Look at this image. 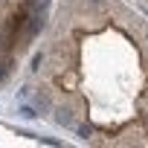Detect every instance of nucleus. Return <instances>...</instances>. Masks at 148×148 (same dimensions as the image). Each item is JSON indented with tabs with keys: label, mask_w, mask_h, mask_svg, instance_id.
Here are the masks:
<instances>
[{
	"label": "nucleus",
	"mask_w": 148,
	"mask_h": 148,
	"mask_svg": "<svg viewBox=\"0 0 148 148\" xmlns=\"http://www.w3.org/2000/svg\"><path fill=\"white\" fill-rule=\"evenodd\" d=\"M21 113H23L26 119H32V116H35V110H32V108H21Z\"/></svg>",
	"instance_id": "obj_6"
},
{
	"label": "nucleus",
	"mask_w": 148,
	"mask_h": 148,
	"mask_svg": "<svg viewBox=\"0 0 148 148\" xmlns=\"http://www.w3.org/2000/svg\"><path fill=\"white\" fill-rule=\"evenodd\" d=\"M9 73H12V61H9V58H3V61H0V82H3Z\"/></svg>",
	"instance_id": "obj_4"
},
{
	"label": "nucleus",
	"mask_w": 148,
	"mask_h": 148,
	"mask_svg": "<svg viewBox=\"0 0 148 148\" xmlns=\"http://www.w3.org/2000/svg\"><path fill=\"white\" fill-rule=\"evenodd\" d=\"M44 23H47V15H32V18H29V26H26V35H29V38L38 35V32L44 29Z\"/></svg>",
	"instance_id": "obj_1"
},
{
	"label": "nucleus",
	"mask_w": 148,
	"mask_h": 148,
	"mask_svg": "<svg viewBox=\"0 0 148 148\" xmlns=\"http://www.w3.org/2000/svg\"><path fill=\"white\" fill-rule=\"evenodd\" d=\"M52 0H32V15H47Z\"/></svg>",
	"instance_id": "obj_3"
},
{
	"label": "nucleus",
	"mask_w": 148,
	"mask_h": 148,
	"mask_svg": "<svg viewBox=\"0 0 148 148\" xmlns=\"http://www.w3.org/2000/svg\"><path fill=\"white\" fill-rule=\"evenodd\" d=\"M93 3H102V0H93Z\"/></svg>",
	"instance_id": "obj_7"
},
{
	"label": "nucleus",
	"mask_w": 148,
	"mask_h": 148,
	"mask_svg": "<svg viewBox=\"0 0 148 148\" xmlns=\"http://www.w3.org/2000/svg\"><path fill=\"white\" fill-rule=\"evenodd\" d=\"M41 61H44V55H41V52H35V55H32V70H38V67H41Z\"/></svg>",
	"instance_id": "obj_5"
},
{
	"label": "nucleus",
	"mask_w": 148,
	"mask_h": 148,
	"mask_svg": "<svg viewBox=\"0 0 148 148\" xmlns=\"http://www.w3.org/2000/svg\"><path fill=\"white\" fill-rule=\"evenodd\" d=\"M55 122H58V125H64V128H73V125H76V119H73V110H67V108H58V113H55Z\"/></svg>",
	"instance_id": "obj_2"
}]
</instances>
